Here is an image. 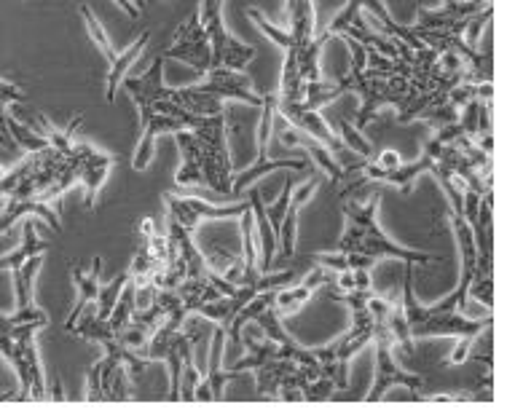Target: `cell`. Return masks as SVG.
Returning a JSON list of instances; mask_svg holds the SVG:
<instances>
[{
	"label": "cell",
	"mask_w": 515,
	"mask_h": 410,
	"mask_svg": "<svg viewBox=\"0 0 515 410\" xmlns=\"http://www.w3.org/2000/svg\"><path fill=\"white\" fill-rule=\"evenodd\" d=\"M379 204L381 193H371V199L365 204H357V201L341 204V210L347 215V231L341 234L333 252H317V255H309L306 260H317L322 268H328L333 274L336 271H355V268H371L373 271V266L384 258L403 260V263H422V266L435 263L438 260L435 252L403 247V244H397L395 239H389L381 231Z\"/></svg>",
	"instance_id": "obj_1"
},
{
	"label": "cell",
	"mask_w": 515,
	"mask_h": 410,
	"mask_svg": "<svg viewBox=\"0 0 515 410\" xmlns=\"http://www.w3.org/2000/svg\"><path fill=\"white\" fill-rule=\"evenodd\" d=\"M51 244L38 236L35 223L25 220L22 244L17 250L0 258V271H11L14 279V311L6 314L11 325H43L49 327V314L35 303V277L43 268V258Z\"/></svg>",
	"instance_id": "obj_2"
},
{
	"label": "cell",
	"mask_w": 515,
	"mask_h": 410,
	"mask_svg": "<svg viewBox=\"0 0 515 410\" xmlns=\"http://www.w3.org/2000/svg\"><path fill=\"white\" fill-rule=\"evenodd\" d=\"M403 306H406L408 325L414 338H430V335H454V338H478L489 327L491 317L473 319L462 311L443 309V306H422L414 293V263H406L403 274Z\"/></svg>",
	"instance_id": "obj_3"
},
{
	"label": "cell",
	"mask_w": 515,
	"mask_h": 410,
	"mask_svg": "<svg viewBox=\"0 0 515 410\" xmlns=\"http://www.w3.org/2000/svg\"><path fill=\"white\" fill-rule=\"evenodd\" d=\"M46 330L43 325H11L6 314H0V357L17 370L22 381L19 400H49L43 381L41 357L35 346V335Z\"/></svg>",
	"instance_id": "obj_4"
},
{
	"label": "cell",
	"mask_w": 515,
	"mask_h": 410,
	"mask_svg": "<svg viewBox=\"0 0 515 410\" xmlns=\"http://www.w3.org/2000/svg\"><path fill=\"white\" fill-rule=\"evenodd\" d=\"M140 143H137V151L132 156V167L135 172H145V169L151 167L153 161V143H156V137L164 132L169 134H178V132H194L199 126L204 124V118L207 116H196L191 110L180 108L175 102H153L148 108H140Z\"/></svg>",
	"instance_id": "obj_5"
},
{
	"label": "cell",
	"mask_w": 515,
	"mask_h": 410,
	"mask_svg": "<svg viewBox=\"0 0 515 410\" xmlns=\"http://www.w3.org/2000/svg\"><path fill=\"white\" fill-rule=\"evenodd\" d=\"M228 116L226 110L218 116H207L199 129H194L196 140L204 153V191H215L220 196L234 193V172H231V156H228Z\"/></svg>",
	"instance_id": "obj_6"
},
{
	"label": "cell",
	"mask_w": 515,
	"mask_h": 410,
	"mask_svg": "<svg viewBox=\"0 0 515 410\" xmlns=\"http://www.w3.org/2000/svg\"><path fill=\"white\" fill-rule=\"evenodd\" d=\"M277 92H263V108H261V124H258V161L253 167H247L239 172V177L234 180V196H242L247 188H253V183L258 177L269 175V172H277V169H290V172H306L312 175L314 169L306 159H274L271 156V134H274V116H277Z\"/></svg>",
	"instance_id": "obj_7"
},
{
	"label": "cell",
	"mask_w": 515,
	"mask_h": 410,
	"mask_svg": "<svg viewBox=\"0 0 515 410\" xmlns=\"http://www.w3.org/2000/svg\"><path fill=\"white\" fill-rule=\"evenodd\" d=\"M78 14H81V19H84L86 33H89L92 43L100 49L105 62H108V78H105V86H108V89H105V97H108V105H113V102H116V89H119L121 81L127 78L129 67L135 65L137 57L143 54V49L148 46V41H151V33L145 30V33H140V38H137L127 51H119V49H113V43H110L108 33H105V27H102L100 17L94 14L92 6H81Z\"/></svg>",
	"instance_id": "obj_8"
},
{
	"label": "cell",
	"mask_w": 515,
	"mask_h": 410,
	"mask_svg": "<svg viewBox=\"0 0 515 410\" xmlns=\"http://www.w3.org/2000/svg\"><path fill=\"white\" fill-rule=\"evenodd\" d=\"M164 204H167V218L178 220L180 226L194 234L204 220L242 218V212L250 210V196H247V201H237V204H218V201L204 199V196H172V193H167Z\"/></svg>",
	"instance_id": "obj_9"
},
{
	"label": "cell",
	"mask_w": 515,
	"mask_h": 410,
	"mask_svg": "<svg viewBox=\"0 0 515 410\" xmlns=\"http://www.w3.org/2000/svg\"><path fill=\"white\" fill-rule=\"evenodd\" d=\"M164 59H178L183 65L194 67L199 76H207L212 70V43L210 35L204 30V25L199 22V14L196 17H188L183 25L175 30L172 35V43L167 49L161 51Z\"/></svg>",
	"instance_id": "obj_10"
},
{
	"label": "cell",
	"mask_w": 515,
	"mask_h": 410,
	"mask_svg": "<svg viewBox=\"0 0 515 410\" xmlns=\"http://www.w3.org/2000/svg\"><path fill=\"white\" fill-rule=\"evenodd\" d=\"M373 346H376V376H373V386L371 392L365 394V400L379 402L392 386H406V389H414L416 394H419V389H424L422 376H414V373H408L397 365L395 344L387 335L376 330Z\"/></svg>",
	"instance_id": "obj_11"
},
{
	"label": "cell",
	"mask_w": 515,
	"mask_h": 410,
	"mask_svg": "<svg viewBox=\"0 0 515 410\" xmlns=\"http://www.w3.org/2000/svg\"><path fill=\"white\" fill-rule=\"evenodd\" d=\"M277 110L282 113V118H285V121L293 126V129L304 132L306 137H312V140L322 143L325 148H330V151L336 153V156H347L349 153L347 143L341 140V134L330 129L328 121L322 118L320 108H314V105H309L306 100H301V102L279 100Z\"/></svg>",
	"instance_id": "obj_12"
},
{
	"label": "cell",
	"mask_w": 515,
	"mask_h": 410,
	"mask_svg": "<svg viewBox=\"0 0 515 410\" xmlns=\"http://www.w3.org/2000/svg\"><path fill=\"white\" fill-rule=\"evenodd\" d=\"M204 94H210L215 100H237L253 108H263V92H258L247 76L245 70H226V67H212L210 73L204 76L202 84H196Z\"/></svg>",
	"instance_id": "obj_13"
},
{
	"label": "cell",
	"mask_w": 515,
	"mask_h": 410,
	"mask_svg": "<svg viewBox=\"0 0 515 410\" xmlns=\"http://www.w3.org/2000/svg\"><path fill=\"white\" fill-rule=\"evenodd\" d=\"M226 341H228L226 330L218 327V330H215V338H212L210 357H207V368H204L202 381L196 384L194 394H191V400H196V402L220 400V397H223V386H226L231 378L242 376L237 368H231V370L220 368V362H223V344H226Z\"/></svg>",
	"instance_id": "obj_14"
},
{
	"label": "cell",
	"mask_w": 515,
	"mask_h": 410,
	"mask_svg": "<svg viewBox=\"0 0 515 410\" xmlns=\"http://www.w3.org/2000/svg\"><path fill=\"white\" fill-rule=\"evenodd\" d=\"M70 274H73V282H76V306H73V311L68 314V319H65V330L68 333H73V327L78 325V319H81V314H84L89 306H94L97 303V298H100V290H102V258L97 255V258H92V263H89V268H86V263H73L70 266Z\"/></svg>",
	"instance_id": "obj_15"
},
{
	"label": "cell",
	"mask_w": 515,
	"mask_h": 410,
	"mask_svg": "<svg viewBox=\"0 0 515 410\" xmlns=\"http://www.w3.org/2000/svg\"><path fill=\"white\" fill-rule=\"evenodd\" d=\"M78 153H81V185L86 188L84 207L86 210H94L97 199H100L102 185L108 183L110 169H113L116 159L108 156V153L97 151L89 143H78Z\"/></svg>",
	"instance_id": "obj_16"
},
{
	"label": "cell",
	"mask_w": 515,
	"mask_h": 410,
	"mask_svg": "<svg viewBox=\"0 0 515 410\" xmlns=\"http://www.w3.org/2000/svg\"><path fill=\"white\" fill-rule=\"evenodd\" d=\"M328 268H312L309 271V277L304 282H293V285H285L279 287L277 293H274V303H271V309L277 311L279 317H293L296 311H301L306 303L312 301L314 293L320 290L325 282H328Z\"/></svg>",
	"instance_id": "obj_17"
},
{
	"label": "cell",
	"mask_w": 515,
	"mask_h": 410,
	"mask_svg": "<svg viewBox=\"0 0 515 410\" xmlns=\"http://www.w3.org/2000/svg\"><path fill=\"white\" fill-rule=\"evenodd\" d=\"M317 14H314V0H288V35L290 46L285 49L296 51L298 57L304 54L317 38Z\"/></svg>",
	"instance_id": "obj_18"
},
{
	"label": "cell",
	"mask_w": 515,
	"mask_h": 410,
	"mask_svg": "<svg viewBox=\"0 0 515 410\" xmlns=\"http://www.w3.org/2000/svg\"><path fill=\"white\" fill-rule=\"evenodd\" d=\"M30 215L41 218L51 231H57V234L62 231L60 215H57V210H54L51 204H46V201L41 199H22V196H11L9 207L0 212V234H9L11 228L17 226V223H22L25 218H30Z\"/></svg>",
	"instance_id": "obj_19"
},
{
	"label": "cell",
	"mask_w": 515,
	"mask_h": 410,
	"mask_svg": "<svg viewBox=\"0 0 515 410\" xmlns=\"http://www.w3.org/2000/svg\"><path fill=\"white\" fill-rule=\"evenodd\" d=\"M175 143H178L180 156H183V164H180L178 175H175V183H178L180 188L204 191V188H207V183H204V153L199 140H196V134L178 132L175 134Z\"/></svg>",
	"instance_id": "obj_20"
},
{
	"label": "cell",
	"mask_w": 515,
	"mask_h": 410,
	"mask_svg": "<svg viewBox=\"0 0 515 410\" xmlns=\"http://www.w3.org/2000/svg\"><path fill=\"white\" fill-rule=\"evenodd\" d=\"M320 185V177H309L290 199V207L282 218V228H279V258L282 260H296V242H298V212L304 207L306 201L312 199V193L317 191Z\"/></svg>",
	"instance_id": "obj_21"
},
{
	"label": "cell",
	"mask_w": 515,
	"mask_h": 410,
	"mask_svg": "<svg viewBox=\"0 0 515 410\" xmlns=\"http://www.w3.org/2000/svg\"><path fill=\"white\" fill-rule=\"evenodd\" d=\"M282 143L288 145V148H304L309 156H312L317 164L322 167V172L330 177V183L338 185L344 183L349 177L347 167H341L336 159V153L330 151V148H325L322 143H317V140H312V137H306V134H298L296 129H290V132H282Z\"/></svg>",
	"instance_id": "obj_22"
},
{
	"label": "cell",
	"mask_w": 515,
	"mask_h": 410,
	"mask_svg": "<svg viewBox=\"0 0 515 410\" xmlns=\"http://www.w3.org/2000/svg\"><path fill=\"white\" fill-rule=\"evenodd\" d=\"M9 134L14 137V143H17L25 153H35V151H43V148H49L46 137L35 132V129H30V126L19 124V118L11 116V110H9Z\"/></svg>",
	"instance_id": "obj_23"
},
{
	"label": "cell",
	"mask_w": 515,
	"mask_h": 410,
	"mask_svg": "<svg viewBox=\"0 0 515 410\" xmlns=\"http://www.w3.org/2000/svg\"><path fill=\"white\" fill-rule=\"evenodd\" d=\"M129 282H132V277H129V271H127V274H121V277L113 279L108 287L102 285L100 298H97V319H108L110 317V311L116 309V303H119L121 293L127 290Z\"/></svg>",
	"instance_id": "obj_24"
},
{
	"label": "cell",
	"mask_w": 515,
	"mask_h": 410,
	"mask_svg": "<svg viewBox=\"0 0 515 410\" xmlns=\"http://www.w3.org/2000/svg\"><path fill=\"white\" fill-rule=\"evenodd\" d=\"M25 100H27V92L22 89V86L0 78V102H3V108L9 110L11 105H19V102H25Z\"/></svg>",
	"instance_id": "obj_25"
},
{
	"label": "cell",
	"mask_w": 515,
	"mask_h": 410,
	"mask_svg": "<svg viewBox=\"0 0 515 410\" xmlns=\"http://www.w3.org/2000/svg\"><path fill=\"white\" fill-rule=\"evenodd\" d=\"M373 161H376L381 169H387V172H392V169H397V167H403V159H400V153L397 151H381Z\"/></svg>",
	"instance_id": "obj_26"
},
{
	"label": "cell",
	"mask_w": 515,
	"mask_h": 410,
	"mask_svg": "<svg viewBox=\"0 0 515 410\" xmlns=\"http://www.w3.org/2000/svg\"><path fill=\"white\" fill-rule=\"evenodd\" d=\"M6 172H9V169H6V167H3V164H0V180L6 177Z\"/></svg>",
	"instance_id": "obj_27"
},
{
	"label": "cell",
	"mask_w": 515,
	"mask_h": 410,
	"mask_svg": "<svg viewBox=\"0 0 515 410\" xmlns=\"http://www.w3.org/2000/svg\"><path fill=\"white\" fill-rule=\"evenodd\" d=\"M19 3H22V0H19Z\"/></svg>",
	"instance_id": "obj_28"
}]
</instances>
